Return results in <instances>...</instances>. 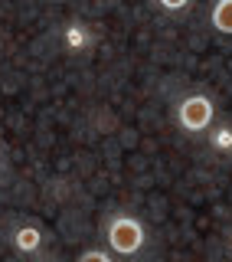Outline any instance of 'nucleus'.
Listing matches in <instances>:
<instances>
[{"label": "nucleus", "instance_id": "5", "mask_svg": "<svg viewBox=\"0 0 232 262\" xmlns=\"http://www.w3.org/2000/svg\"><path fill=\"white\" fill-rule=\"evenodd\" d=\"M210 27L216 30L219 36H232V0H213Z\"/></svg>", "mask_w": 232, "mask_h": 262}, {"label": "nucleus", "instance_id": "4", "mask_svg": "<svg viewBox=\"0 0 232 262\" xmlns=\"http://www.w3.org/2000/svg\"><path fill=\"white\" fill-rule=\"evenodd\" d=\"M203 138H206V144H210L216 154L232 158V125H229V121H213V128L206 131Z\"/></svg>", "mask_w": 232, "mask_h": 262}, {"label": "nucleus", "instance_id": "8", "mask_svg": "<svg viewBox=\"0 0 232 262\" xmlns=\"http://www.w3.org/2000/svg\"><path fill=\"white\" fill-rule=\"evenodd\" d=\"M76 262H114V259H111L105 249H85V252H82V256H79Z\"/></svg>", "mask_w": 232, "mask_h": 262}, {"label": "nucleus", "instance_id": "2", "mask_svg": "<svg viewBox=\"0 0 232 262\" xmlns=\"http://www.w3.org/2000/svg\"><path fill=\"white\" fill-rule=\"evenodd\" d=\"M105 236H108V249L121 259L141 256L147 246V226L134 213H114L108 220V226H105Z\"/></svg>", "mask_w": 232, "mask_h": 262}, {"label": "nucleus", "instance_id": "6", "mask_svg": "<svg viewBox=\"0 0 232 262\" xmlns=\"http://www.w3.org/2000/svg\"><path fill=\"white\" fill-rule=\"evenodd\" d=\"M92 43V33H88L82 23H72V27H65V46L69 49H82Z\"/></svg>", "mask_w": 232, "mask_h": 262}, {"label": "nucleus", "instance_id": "3", "mask_svg": "<svg viewBox=\"0 0 232 262\" xmlns=\"http://www.w3.org/2000/svg\"><path fill=\"white\" fill-rule=\"evenodd\" d=\"M10 243H13L16 252H23V256H36V252L43 249V233H39L33 223H20V226H13Z\"/></svg>", "mask_w": 232, "mask_h": 262}, {"label": "nucleus", "instance_id": "9", "mask_svg": "<svg viewBox=\"0 0 232 262\" xmlns=\"http://www.w3.org/2000/svg\"><path fill=\"white\" fill-rule=\"evenodd\" d=\"M226 246H229V256H232V229H229V243Z\"/></svg>", "mask_w": 232, "mask_h": 262}, {"label": "nucleus", "instance_id": "7", "mask_svg": "<svg viewBox=\"0 0 232 262\" xmlns=\"http://www.w3.org/2000/svg\"><path fill=\"white\" fill-rule=\"evenodd\" d=\"M157 10L170 13V16H180V13H190L193 10V0H154Z\"/></svg>", "mask_w": 232, "mask_h": 262}, {"label": "nucleus", "instance_id": "1", "mask_svg": "<svg viewBox=\"0 0 232 262\" xmlns=\"http://www.w3.org/2000/svg\"><path fill=\"white\" fill-rule=\"evenodd\" d=\"M173 121H177V128L187 138H203L213 128V121H216V102H213V95L203 92V89L180 95L177 105H173Z\"/></svg>", "mask_w": 232, "mask_h": 262}]
</instances>
